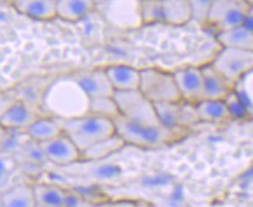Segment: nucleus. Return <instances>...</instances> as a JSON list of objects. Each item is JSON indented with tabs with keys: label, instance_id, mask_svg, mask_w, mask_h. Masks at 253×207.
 I'll use <instances>...</instances> for the list:
<instances>
[{
	"label": "nucleus",
	"instance_id": "f257e3e1",
	"mask_svg": "<svg viewBox=\"0 0 253 207\" xmlns=\"http://www.w3.org/2000/svg\"><path fill=\"white\" fill-rule=\"evenodd\" d=\"M90 99L74 76L55 79L42 97L46 111L60 120H71L89 114Z\"/></svg>",
	"mask_w": 253,
	"mask_h": 207
},
{
	"label": "nucleus",
	"instance_id": "5701e85b",
	"mask_svg": "<svg viewBox=\"0 0 253 207\" xmlns=\"http://www.w3.org/2000/svg\"><path fill=\"white\" fill-rule=\"evenodd\" d=\"M126 143L118 134L112 135L105 140L98 142L93 147L82 153L81 161H98L119 151Z\"/></svg>",
	"mask_w": 253,
	"mask_h": 207
},
{
	"label": "nucleus",
	"instance_id": "c85d7f7f",
	"mask_svg": "<svg viewBox=\"0 0 253 207\" xmlns=\"http://www.w3.org/2000/svg\"><path fill=\"white\" fill-rule=\"evenodd\" d=\"M139 202L135 200H116V202L92 203L79 197L69 207H138Z\"/></svg>",
	"mask_w": 253,
	"mask_h": 207
},
{
	"label": "nucleus",
	"instance_id": "4be33fe9",
	"mask_svg": "<svg viewBox=\"0 0 253 207\" xmlns=\"http://www.w3.org/2000/svg\"><path fill=\"white\" fill-rule=\"evenodd\" d=\"M34 187L29 184H18L12 189L2 191L1 207H35Z\"/></svg>",
	"mask_w": 253,
	"mask_h": 207
},
{
	"label": "nucleus",
	"instance_id": "0eeeda50",
	"mask_svg": "<svg viewBox=\"0 0 253 207\" xmlns=\"http://www.w3.org/2000/svg\"><path fill=\"white\" fill-rule=\"evenodd\" d=\"M96 9L109 22L121 29H135L142 26L141 1H96Z\"/></svg>",
	"mask_w": 253,
	"mask_h": 207
},
{
	"label": "nucleus",
	"instance_id": "cd10ccee",
	"mask_svg": "<svg viewBox=\"0 0 253 207\" xmlns=\"http://www.w3.org/2000/svg\"><path fill=\"white\" fill-rule=\"evenodd\" d=\"M224 102L226 104V106H228L229 112L230 114H231L232 119H236V120H245V119L251 118L248 108H246L244 103L242 102V99L239 98V96L237 95L235 90L226 97Z\"/></svg>",
	"mask_w": 253,
	"mask_h": 207
},
{
	"label": "nucleus",
	"instance_id": "f8f14e48",
	"mask_svg": "<svg viewBox=\"0 0 253 207\" xmlns=\"http://www.w3.org/2000/svg\"><path fill=\"white\" fill-rule=\"evenodd\" d=\"M74 77L90 99L115 96L116 91L105 69L80 71Z\"/></svg>",
	"mask_w": 253,
	"mask_h": 207
},
{
	"label": "nucleus",
	"instance_id": "a878e982",
	"mask_svg": "<svg viewBox=\"0 0 253 207\" xmlns=\"http://www.w3.org/2000/svg\"><path fill=\"white\" fill-rule=\"evenodd\" d=\"M141 19L144 25L164 22L162 0H141Z\"/></svg>",
	"mask_w": 253,
	"mask_h": 207
},
{
	"label": "nucleus",
	"instance_id": "dca6fc26",
	"mask_svg": "<svg viewBox=\"0 0 253 207\" xmlns=\"http://www.w3.org/2000/svg\"><path fill=\"white\" fill-rule=\"evenodd\" d=\"M13 6L22 15L34 20H51L57 17L56 0H17Z\"/></svg>",
	"mask_w": 253,
	"mask_h": 207
},
{
	"label": "nucleus",
	"instance_id": "ddd939ff",
	"mask_svg": "<svg viewBox=\"0 0 253 207\" xmlns=\"http://www.w3.org/2000/svg\"><path fill=\"white\" fill-rule=\"evenodd\" d=\"M204 80V99L203 100H225L230 93L235 90V85L230 83L212 64L201 67Z\"/></svg>",
	"mask_w": 253,
	"mask_h": 207
},
{
	"label": "nucleus",
	"instance_id": "1a4fd4ad",
	"mask_svg": "<svg viewBox=\"0 0 253 207\" xmlns=\"http://www.w3.org/2000/svg\"><path fill=\"white\" fill-rule=\"evenodd\" d=\"M155 111L161 125L171 129H186L200 122L196 106L183 100L176 103L155 104Z\"/></svg>",
	"mask_w": 253,
	"mask_h": 207
},
{
	"label": "nucleus",
	"instance_id": "39448f33",
	"mask_svg": "<svg viewBox=\"0 0 253 207\" xmlns=\"http://www.w3.org/2000/svg\"><path fill=\"white\" fill-rule=\"evenodd\" d=\"M115 98L122 118L139 125L161 126L155 106L139 90L116 92Z\"/></svg>",
	"mask_w": 253,
	"mask_h": 207
},
{
	"label": "nucleus",
	"instance_id": "6e6552de",
	"mask_svg": "<svg viewBox=\"0 0 253 207\" xmlns=\"http://www.w3.org/2000/svg\"><path fill=\"white\" fill-rule=\"evenodd\" d=\"M211 64L236 86L239 80L253 71V51L222 48Z\"/></svg>",
	"mask_w": 253,
	"mask_h": 207
},
{
	"label": "nucleus",
	"instance_id": "4468645a",
	"mask_svg": "<svg viewBox=\"0 0 253 207\" xmlns=\"http://www.w3.org/2000/svg\"><path fill=\"white\" fill-rule=\"evenodd\" d=\"M105 70L116 92L135 91L140 87L141 72L135 68L116 64L105 68Z\"/></svg>",
	"mask_w": 253,
	"mask_h": 207
},
{
	"label": "nucleus",
	"instance_id": "473e14b6",
	"mask_svg": "<svg viewBox=\"0 0 253 207\" xmlns=\"http://www.w3.org/2000/svg\"><path fill=\"white\" fill-rule=\"evenodd\" d=\"M138 207H148V204H146L144 202H139Z\"/></svg>",
	"mask_w": 253,
	"mask_h": 207
},
{
	"label": "nucleus",
	"instance_id": "20e7f679",
	"mask_svg": "<svg viewBox=\"0 0 253 207\" xmlns=\"http://www.w3.org/2000/svg\"><path fill=\"white\" fill-rule=\"evenodd\" d=\"M141 80L139 91L151 103H176L182 100L173 73L166 72L157 68L141 69Z\"/></svg>",
	"mask_w": 253,
	"mask_h": 207
},
{
	"label": "nucleus",
	"instance_id": "7c9ffc66",
	"mask_svg": "<svg viewBox=\"0 0 253 207\" xmlns=\"http://www.w3.org/2000/svg\"><path fill=\"white\" fill-rule=\"evenodd\" d=\"M244 26H245V27H248L250 31H251L253 33V2H251V6H250L248 17H246Z\"/></svg>",
	"mask_w": 253,
	"mask_h": 207
},
{
	"label": "nucleus",
	"instance_id": "393cba45",
	"mask_svg": "<svg viewBox=\"0 0 253 207\" xmlns=\"http://www.w3.org/2000/svg\"><path fill=\"white\" fill-rule=\"evenodd\" d=\"M89 114L115 121L121 116V112L113 97H104L90 100Z\"/></svg>",
	"mask_w": 253,
	"mask_h": 207
},
{
	"label": "nucleus",
	"instance_id": "f3484780",
	"mask_svg": "<svg viewBox=\"0 0 253 207\" xmlns=\"http://www.w3.org/2000/svg\"><path fill=\"white\" fill-rule=\"evenodd\" d=\"M27 137L35 143H42L63 134L62 120L54 118H39L26 131Z\"/></svg>",
	"mask_w": 253,
	"mask_h": 207
},
{
	"label": "nucleus",
	"instance_id": "9d476101",
	"mask_svg": "<svg viewBox=\"0 0 253 207\" xmlns=\"http://www.w3.org/2000/svg\"><path fill=\"white\" fill-rule=\"evenodd\" d=\"M182 100L196 105L204 99V80L201 67H187L173 72Z\"/></svg>",
	"mask_w": 253,
	"mask_h": 207
},
{
	"label": "nucleus",
	"instance_id": "423d86ee",
	"mask_svg": "<svg viewBox=\"0 0 253 207\" xmlns=\"http://www.w3.org/2000/svg\"><path fill=\"white\" fill-rule=\"evenodd\" d=\"M251 2L245 0H212L208 26L217 33L245 24Z\"/></svg>",
	"mask_w": 253,
	"mask_h": 207
},
{
	"label": "nucleus",
	"instance_id": "7ed1b4c3",
	"mask_svg": "<svg viewBox=\"0 0 253 207\" xmlns=\"http://www.w3.org/2000/svg\"><path fill=\"white\" fill-rule=\"evenodd\" d=\"M62 125L63 133L71 138L81 153L117 134L115 121L91 114L71 120H62Z\"/></svg>",
	"mask_w": 253,
	"mask_h": 207
},
{
	"label": "nucleus",
	"instance_id": "a211bd4d",
	"mask_svg": "<svg viewBox=\"0 0 253 207\" xmlns=\"http://www.w3.org/2000/svg\"><path fill=\"white\" fill-rule=\"evenodd\" d=\"M216 40L222 48L253 51V33L244 25L217 33Z\"/></svg>",
	"mask_w": 253,
	"mask_h": 207
},
{
	"label": "nucleus",
	"instance_id": "aec40b11",
	"mask_svg": "<svg viewBox=\"0 0 253 207\" xmlns=\"http://www.w3.org/2000/svg\"><path fill=\"white\" fill-rule=\"evenodd\" d=\"M196 111L200 122L225 124L232 120L228 106L224 100H202L196 104Z\"/></svg>",
	"mask_w": 253,
	"mask_h": 207
},
{
	"label": "nucleus",
	"instance_id": "b1692460",
	"mask_svg": "<svg viewBox=\"0 0 253 207\" xmlns=\"http://www.w3.org/2000/svg\"><path fill=\"white\" fill-rule=\"evenodd\" d=\"M34 193L37 204H46V205H61L67 206L69 193L55 185L49 184H34Z\"/></svg>",
	"mask_w": 253,
	"mask_h": 207
},
{
	"label": "nucleus",
	"instance_id": "2eb2a0df",
	"mask_svg": "<svg viewBox=\"0 0 253 207\" xmlns=\"http://www.w3.org/2000/svg\"><path fill=\"white\" fill-rule=\"evenodd\" d=\"M39 119V116L24 103H14L1 113V126L7 131H19L27 128Z\"/></svg>",
	"mask_w": 253,
	"mask_h": 207
},
{
	"label": "nucleus",
	"instance_id": "412c9836",
	"mask_svg": "<svg viewBox=\"0 0 253 207\" xmlns=\"http://www.w3.org/2000/svg\"><path fill=\"white\" fill-rule=\"evenodd\" d=\"M164 22L173 26L187 24L193 18L191 1L189 0H162Z\"/></svg>",
	"mask_w": 253,
	"mask_h": 207
},
{
	"label": "nucleus",
	"instance_id": "bb28decb",
	"mask_svg": "<svg viewBox=\"0 0 253 207\" xmlns=\"http://www.w3.org/2000/svg\"><path fill=\"white\" fill-rule=\"evenodd\" d=\"M235 91L244 103L251 118H253V71L236 84Z\"/></svg>",
	"mask_w": 253,
	"mask_h": 207
},
{
	"label": "nucleus",
	"instance_id": "2f4dec72",
	"mask_svg": "<svg viewBox=\"0 0 253 207\" xmlns=\"http://www.w3.org/2000/svg\"><path fill=\"white\" fill-rule=\"evenodd\" d=\"M35 207H67V206H61V205H46V204H37Z\"/></svg>",
	"mask_w": 253,
	"mask_h": 207
},
{
	"label": "nucleus",
	"instance_id": "9b49d317",
	"mask_svg": "<svg viewBox=\"0 0 253 207\" xmlns=\"http://www.w3.org/2000/svg\"><path fill=\"white\" fill-rule=\"evenodd\" d=\"M38 144L44 157L58 166H68V164L75 163L81 161V157H82V153L76 147V144L64 133L53 140Z\"/></svg>",
	"mask_w": 253,
	"mask_h": 207
},
{
	"label": "nucleus",
	"instance_id": "f03ea898",
	"mask_svg": "<svg viewBox=\"0 0 253 207\" xmlns=\"http://www.w3.org/2000/svg\"><path fill=\"white\" fill-rule=\"evenodd\" d=\"M115 126L117 134L122 137L126 144L128 143L147 149L161 148L174 143L181 140L188 133L186 129H171L162 125L148 126L134 124L122 116L116 119Z\"/></svg>",
	"mask_w": 253,
	"mask_h": 207
},
{
	"label": "nucleus",
	"instance_id": "6ab92c4d",
	"mask_svg": "<svg viewBox=\"0 0 253 207\" xmlns=\"http://www.w3.org/2000/svg\"><path fill=\"white\" fill-rule=\"evenodd\" d=\"M96 9V1L92 0H56L57 18L75 22L82 20Z\"/></svg>",
	"mask_w": 253,
	"mask_h": 207
},
{
	"label": "nucleus",
	"instance_id": "c756f323",
	"mask_svg": "<svg viewBox=\"0 0 253 207\" xmlns=\"http://www.w3.org/2000/svg\"><path fill=\"white\" fill-rule=\"evenodd\" d=\"M211 2V0L191 1V9H193V18L191 19L200 25H208V18H209Z\"/></svg>",
	"mask_w": 253,
	"mask_h": 207
}]
</instances>
